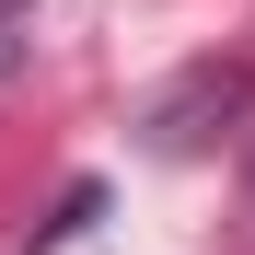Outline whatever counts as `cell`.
<instances>
[{
  "instance_id": "3",
  "label": "cell",
  "mask_w": 255,
  "mask_h": 255,
  "mask_svg": "<svg viewBox=\"0 0 255 255\" xmlns=\"http://www.w3.org/2000/svg\"><path fill=\"white\" fill-rule=\"evenodd\" d=\"M12 70H23V35H0V81H12Z\"/></svg>"
},
{
  "instance_id": "2",
  "label": "cell",
  "mask_w": 255,
  "mask_h": 255,
  "mask_svg": "<svg viewBox=\"0 0 255 255\" xmlns=\"http://www.w3.org/2000/svg\"><path fill=\"white\" fill-rule=\"evenodd\" d=\"M81 221H105V186H93V174H81V186L58 197V221H35V232H23V255H47V244H70Z\"/></svg>"
},
{
  "instance_id": "1",
  "label": "cell",
  "mask_w": 255,
  "mask_h": 255,
  "mask_svg": "<svg viewBox=\"0 0 255 255\" xmlns=\"http://www.w3.org/2000/svg\"><path fill=\"white\" fill-rule=\"evenodd\" d=\"M244 93H255V81H244V58H197L186 81H162V93H151V116H139V139L151 151H209V139H221V128L244 116Z\"/></svg>"
}]
</instances>
